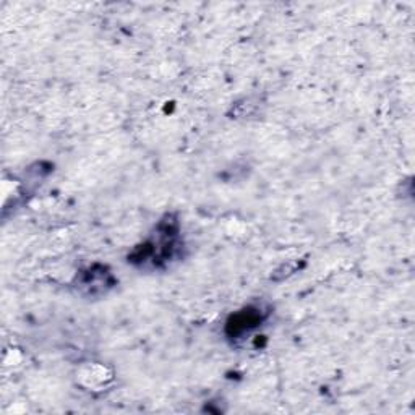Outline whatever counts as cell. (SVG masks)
I'll use <instances>...</instances> for the list:
<instances>
[{
  "instance_id": "cell-1",
  "label": "cell",
  "mask_w": 415,
  "mask_h": 415,
  "mask_svg": "<svg viewBox=\"0 0 415 415\" xmlns=\"http://www.w3.org/2000/svg\"><path fill=\"white\" fill-rule=\"evenodd\" d=\"M262 321V315H260L258 310H244L237 313V315L232 316V320L229 321L228 330L232 336H239L244 334L245 331H250L252 328H255L258 323Z\"/></svg>"
}]
</instances>
